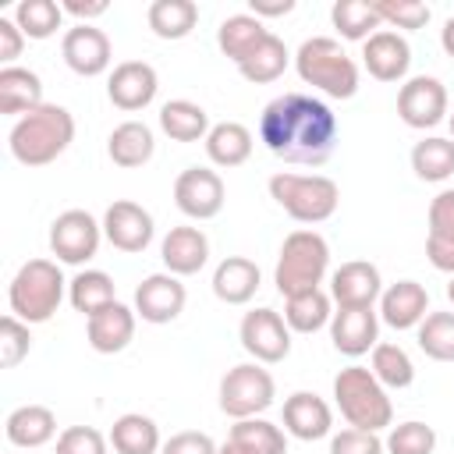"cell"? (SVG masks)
<instances>
[{
  "label": "cell",
  "instance_id": "1",
  "mask_svg": "<svg viewBox=\"0 0 454 454\" xmlns=\"http://www.w3.org/2000/svg\"><path fill=\"white\" fill-rule=\"evenodd\" d=\"M259 138L284 163L319 167L337 145V114L316 96L284 92L262 106Z\"/></svg>",
  "mask_w": 454,
  "mask_h": 454
},
{
  "label": "cell",
  "instance_id": "2",
  "mask_svg": "<svg viewBox=\"0 0 454 454\" xmlns=\"http://www.w3.org/2000/svg\"><path fill=\"white\" fill-rule=\"evenodd\" d=\"M71 142H74V117L67 106H57V103H43L32 114L18 117L7 135V149L21 167L53 163L57 156L67 153Z\"/></svg>",
  "mask_w": 454,
  "mask_h": 454
},
{
  "label": "cell",
  "instance_id": "3",
  "mask_svg": "<svg viewBox=\"0 0 454 454\" xmlns=\"http://www.w3.org/2000/svg\"><path fill=\"white\" fill-rule=\"evenodd\" d=\"M294 71L305 85L330 99H351L358 92V64L330 35H312L294 53Z\"/></svg>",
  "mask_w": 454,
  "mask_h": 454
},
{
  "label": "cell",
  "instance_id": "4",
  "mask_svg": "<svg viewBox=\"0 0 454 454\" xmlns=\"http://www.w3.org/2000/svg\"><path fill=\"white\" fill-rule=\"evenodd\" d=\"M71 280H64L60 266L53 259H28L11 287H7V305H11V316H18L21 323L35 326V323H46L53 319V312L60 309L64 301V291H67Z\"/></svg>",
  "mask_w": 454,
  "mask_h": 454
},
{
  "label": "cell",
  "instance_id": "5",
  "mask_svg": "<svg viewBox=\"0 0 454 454\" xmlns=\"http://www.w3.org/2000/svg\"><path fill=\"white\" fill-rule=\"evenodd\" d=\"M333 401L344 422L355 429L380 433L394 422V404L387 397V387L365 365H348L333 376Z\"/></svg>",
  "mask_w": 454,
  "mask_h": 454
},
{
  "label": "cell",
  "instance_id": "6",
  "mask_svg": "<svg viewBox=\"0 0 454 454\" xmlns=\"http://www.w3.org/2000/svg\"><path fill=\"white\" fill-rule=\"evenodd\" d=\"M270 199L298 223H323L340 206V188L326 174H291L280 170L270 177Z\"/></svg>",
  "mask_w": 454,
  "mask_h": 454
},
{
  "label": "cell",
  "instance_id": "7",
  "mask_svg": "<svg viewBox=\"0 0 454 454\" xmlns=\"http://www.w3.org/2000/svg\"><path fill=\"white\" fill-rule=\"evenodd\" d=\"M326 270H330L326 238L319 231H291L280 245L273 284L284 298H291V294H301V291H316L323 284Z\"/></svg>",
  "mask_w": 454,
  "mask_h": 454
},
{
  "label": "cell",
  "instance_id": "8",
  "mask_svg": "<svg viewBox=\"0 0 454 454\" xmlns=\"http://www.w3.org/2000/svg\"><path fill=\"white\" fill-rule=\"evenodd\" d=\"M277 397V383L270 376V369H262L259 362H241L234 369H227V376L220 380V411L238 419H255L262 415Z\"/></svg>",
  "mask_w": 454,
  "mask_h": 454
},
{
  "label": "cell",
  "instance_id": "9",
  "mask_svg": "<svg viewBox=\"0 0 454 454\" xmlns=\"http://www.w3.org/2000/svg\"><path fill=\"white\" fill-rule=\"evenodd\" d=\"M99 241H103V223L85 209H64L50 223V252L57 255V262L82 266L99 252Z\"/></svg>",
  "mask_w": 454,
  "mask_h": 454
},
{
  "label": "cell",
  "instance_id": "10",
  "mask_svg": "<svg viewBox=\"0 0 454 454\" xmlns=\"http://www.w3.org/2000/svg\"><path fill=\"white\" fill-rule=\"evenodd\" d=\"M238 337H241V348L259 365H277V362H284L291 355V326L273 309H252V312H245V319L238 326Z\"/></svg>",
  "mask_w": 454,
  "mask_h": 454
},
{
  "label": "cell",
  "instance_id": "11",
  "mask_svg": "<svg viewBox=\"0 0 454 454\" xmlns=\"http://www.w3.org/2000/svg\"><path fill=\"white\" fill-rule=\"evenodd\" d=\"M397 117L415 128H436L440 121H447V89L440 78L433 74H415L397 89Z\"/></svg>",
  "mask_w": 454,
  "mask_h": 454
},
{
  "label": "cell",
  "instance_id": "12",
  "mask_svg": "<svg viewBox=\"0 0 454 454\" xmlns=\"http://www.w3.org/2000/svg\"><path fill=\"white\" fill-rule=\"evenodd\" d=\"M223 199H227L223 177L209 167H188L174 181V206L188 220H213L223 209Z\"/></svg>",
  "mask_w": 454,
  "mask_h": 454
},
{
  "label": "cell",
  "instance_id": "13",
  "mask_svg": "<svg viewBox=\"0 0 454 454\" xmlns=\"http://www.w3.org/2000/svg\"><path fill=\"white\" fill-rule=\"evenodd\" d=\"M156 227H153V213L142 209L138 202L131 199H114L103 213V238L117 248V252H145L149 241H153Z\"/></svg>",
  "mask_w": 454,
  "mask_h": 454
},
{
  "label": "cell",
  "instance_id": "14",
  "mask_svg": "<svg viewBox=\"0 0 454 454\" xmlns=\"http://www.w3.org/2000/svg\"><path fill=\"white\" fill-rule=\"evenodd\" d=\"M383 294V277L369 259H348L330 273V298L337 309H372Z\"/></svg>",
  "mask_w": 454,
  "mask_h": 454
},
{
  "label": "cell",
  "instance_id": "15",
  "mask_svg": "<svg viewBox=\"0 0 454 454\" xmlns=\"http://www.w3.org/2000/svg\"><path fill=\"white\" fill-rule=\"evenodd\" d=\"M184 301H188V291L174 273H149L135 287V316H142L153 326L174 323L184 312Z\"/></svg>",
  "mask_w": 454,
  "mask_h": 454
},
{
  "label": "cell",
  "instance_id": "16",
  "mask_svg": "<svg viewBox=\"0 0 454 454\" xmlns=\"http://www.w3.org/2000/svg\"><path fill=\"white\" fill-rule=\"evenodd\" d=\"M60 57H64V64L74 74L96 78V74H103L110 67L114 46H110V35L103 28H96V25H74L60 39Z\"/></svg>",
  "mask_w": 454,
  "mask_h": 454
},
{
  "label": "cell",
  "instance_id": "17",
  "mask_svg": "<svg viewBox=\"0 0 454 454\" xmlns=\"http://www.w3.org/2000/svg\"><path fill=\"white\" fill-rule=\"evenodd\" d=\"M156 89H160V74L145 60H121L106 78V96L124 114L145 110L156 99Z\"/></svg>",
  "mask_w": 454,
  "mask_h": 454
},
{
  "label": "cell",
  "instance_id": "18",
  "mask_svg": "<svg viewBox=\"0 0 454 454\" xmlns=\"http://www.w3.org/2000/svg\"><path fill=\"white\" fill-rule=\"evenodd\" d=\"M362 64L376 82H401L411 67V46L401 32L380 28L362 43Z\"/></svg>",
  "mask_w": 454,
  "mask_h": 454
},
{
  "label": "cell",
  "instance_id": "19",
  "mask_svg": "<svg viewBox=\"0 0 454 454\" xmlns=\"http://www.w3.org/2000/svg\"><path fill=\"white\" fill-rule=\"evenodd\" d=\"M284 433H291L294 440H305V443L330 436L333 433L330 404L312 390H294L284 401Z\"/></svg>",
  "mask_w": 454,
  "mask_h": 454
},
{
  "label": "cell",
  "instance_id": "20",
  "mask_svg": "<svg viewBox=\"0 0 454 454\" xmlns=\"http://www.w3.org/2000/svg\"><path fill=\"white\" fill-rule=\"evenodd\" d=\"M330 340L340 355L358 358L380 344V312L372 309H337L330 319Z\"/></svg>",
  "mask_w": 454,
  "mask_h": 454
},
{
  "label": "cell",
  "instance_id": "21",
  "mask_svg": "<svg viewBox=\"0 0 454 454\" xmlns=\"http://www.w3.org/2000/svg\"><path fill=\"white\" fill-rule=\"evenodd\" d=\"M429 316V291L419 280H397L380 294V319L394 330H415Z\"/></svg>",
  "mask_w": 454,
  "mask_h": 454
},
{
  "label": "cell",
  "instance_id": "22",
  "mask_svg": "<svg viewBox=\"0 0 454 454\" xmlns=\"http://www.w3.org/2000/svg\"><path fill=\"white\" fill-rule=\"evenodd\" d=\"M160 259L167 273L174 277H192L209 262V238L199 227H170L167 238L160 241Z\"/></svg>",
  "mask_w": 454,
  "mask_h": 454
},
{
  "label": "cell",
  "instance_id": "23",
  "mask_svg": "<svg viewBox=\"0 0 454 454\" xmlns=\"http://www.w3.org/2000/svg\"><path fill=\"white\" fill-rule=\"evenodd\" d=\"M135 319H138L135 309H128V305H121V301H114V305H106L103 312L89 316V319H85L89 348L99 351V355H117V351H124V348L131 344V337H135Z\"/></svg>",
  "mask_w": 454,
  "mask_h": 454
},
{
  "label": "cell",
  "instance_id": "24",
  "mask_svg": "<svg viewBox=\"0 0 454 454\" xmlns=\"http://www.w3.org/2000/svg\"><path fill=\"white\" fill-rule=\"evenodd\" d=\"M426 259L433 262V270L454 277V188H443V192L429 202Z\"/></svg>",
  "mask_w": 454,
  "mask_h": 454
},
{
  "label": "cell",
  "instance_id": "25",
  "mask_svg": "<svg viewBox=\"0 0 454 454\" xmlns=\"http://www.w3.org/2000/svg\"><path fill=\"white\" fill-rule=\"evenodd\" d=\"M262 284V273L252 259L245 255H227L216 262L213 270V294L223 301V305H248L255 298Z\"/></svg>",
  "mask_w": 454,
  "mask_h": 454
},
{
  "label": "cell",
  "instance_id": "26",
  "mask_svg": "<svg viewBox=\"0 0 454 454\" xmlns=\"http://www.w3.org/2000/svg\"><path fill=\"white\" fill-rule=\"evenodd\" d=\"M43 106V78L32 67H0V114L25 117Z\"/></svg>",
  "mask_w": 454,
  "mask_h": 454
},
{
  "label": "cell",
  "instance_id": "27",
  "mask_svg": "<svg viewBox=\"0 0 454 454\" xmlns=\"http://www.w3.org/2000/svg\"><path fill=\"white\" fill-rule=\"evenodd\" d=\"M153 149H156V138H153V128L145 121H121L106 138L110 160L124 170L145 167L153 160Z\"/></svg>",
  "mask_w": 454,
  "mask_h": 454
},
{
  "label": "cell",
  "instance_id": "28",
  "mask_svg": "<svg viewBox=\"0 0 454 454\" xmlns=\"http://www.w3.org/2000/svg\"><path fill=\"white\" fill-rule=\"evenodd\" d=\"M4 436L14 443V447H43L50 443L57 433V415L46 408V404H21L7 415L4 422Z\"/></svg>",
  "mask_w": 454,
  "mask_h": 454
},
{
  "label": "cell",
  "instance_id": "29",
  "mask_svg": "<svg viewBox=\"0 0 454 454\" xmlns=\"http://www.w3.org/2000/svg\"><path fill=\"white\" fill-rule=\"evenodd\" d=\"M206 156L213 167H241L248 156H252V131L238 121H220L209 128L206 135Z\"/></svg>",
  "mask_w": 454,
  "mask_h": 454
},
{
  "label": "cell",
  "instance_id": "30",
  "mask_svg": "<svg viewBox=\"0 0 454 454\" xmlns=\"http://www.w3.org/2000/svg\"><path fill=\"white\" fill-rule=\"evenodd\" d=\"M110 447L117 454H160V447H163L160 426L149 415H142V411H128V415L114 419Z\"/></svg>",
  "mask_w": 454,
  "mask_h": 454
},
{
  "label": "cell",
  "instance_id": "31",
  "mask_svg": "<svg viewBox=\"0 0 454 454\" xmlns=\"http://www.w3.org/2000/svg\"><path fill=\"white\" fill-rule=\"evenodd\" d=\"M333 319V298L330 291L316 287V291H301L284 298V323L294 333H316Z\"/></svg>",
  "mask_w": 454,
  "mask_h": 454
},
{
  "label": "cell",
  "instance_id": "32",
  "mask_svg": "<svg viewBox=\"0 0 454 454\" xmlns=\"http://www.w3.org/2000/svg\"><path fill=\"white\" fill-rule=\"evenodd\" d=\"M160 128L174 142H206L209 135V114L192 99H170L160 106Z\"/></svg>",
  "mask_w": 454,
  "mask_h": 454
},
{
  "label": "cell",
  "instance_id": "33",
  "mask_svg": "<svg viewBox=\"0 0 454 454\" xmlns=\"http://www.w3.org/2000/svg\"><path fill=\"white\" fill-rule=\"evenodd\" d=\"M266 35H270V28L255 14H231L216 28V46L223 50V57H231L234 64H241Z\"/></svg>",
  "mask_w": 454,
  "mask_h": 454
},
{
  "label": "cell",
  "instance_id": "34",
  "mask_svg": "<svg viewBox=\"0 0 454 454\" xmlns=\"http://www.w3.org/2000/svg\"><path fill=\"white\" fill-rule=\"evenodd\" d=\"M287 64H291V53H287L284 39L270 32V35L238 64V71H241V78L252 82V85H270V82H277V78L284 74Z\"/></svg>",
  "mask_w": 454,
  "mask_h": 454
},
{
  "label": "cell",
  "instance_id": "35",
  "mask_svg": "<svg viewBox=\"0 0 454 454\" xmlns=\"http://www.w3.org/2000/svg\"><path fill=\"white\" fill-rule=\"evenodd\" d=\"M67 301H71L74 312H82L85 319L96 316V312H103L106 305L117 301L110 273H103V270H82V273H74V280L67 284Z\"/></svg>",
  "mask_w": 454,
  "mask_h": 454
},
{
  "label": "cell",
  "instance_id": "36",
  "mask_svg": "<svg viewBox=\"0 0 454 454\" xmlns=\"http://www.w3.org/2000/svg\"><path fill=\"white\" fill-rule=\"evenodd\" d=\"M145 18L160 39H184L199 25V4L195 0H153Z\"/></svg>",
  "mask_w": 454,
  "mask_h": 454
},
{
  "label": "cell",
  "instance_id": "37",
  "mask_svg": "<svg viewBox=\"0 0 454 454\" xmlns=\"http://www.w3.org/2000/svg\"><path fill=\"white\" fill-rule=\"evenodd\" d=\"M411 170L415 177L422 181H447L454 174V138H440V135H429L422 142L411 145Z\"/></svg>",
  "mask_w": 454,
  "mask_h": 454
},
{
  "label": "cell",
  "instance_id": "38",
  "mask_svg": "<svg viewBox=\"0 0 454 454\" xmlns=\"http://www.w3.org/2000/svg\"><path fill=\"white\" fill-rule=\"evenodd\" d=\"M330 21H333V28H337L344 39H351V43H365L369 35H376V32L383 28L376 7L365 4V0H337V4L330 7Z\"/></svg>",
  "mask_w": 454,
  "mask_h": 454
},
{
  "label": "cell",
  "instance_id": "39",
  "mask_svg": "<svg viewBox=\"0 0 454 454\" xmlns=\"http://www.w3.org/2000/svg\"><path fill=\"white\" fill-rule=\"evenodd\" d=\"M227 440H234V443H241V447H248L252 454H287V436H284V429L280 426H273V422H266V419H238L234 426H231V436Z\"/></svg>",
  "mask_w": 454,
  "mask_h": 454
},
{
  "label": "cell",
  "instance_id": "40",
  "mask_svg": "<svg viewBox=\"0 0 454 454\" xmlns=\"http://www.w3.org/2000/svg\"><path fill=\"white\" fill-rule=\"evenodd\" d=\"M14 21L25 39H50L64 25V7L57 0H21L14 7Z\"/></svg>",
  "mask_w": 454,
  "mask_h": 454
},
{
  "label": "cell",
  "instance_id": "41",
  "mask_svg": "<svg viewBox=\"0 0 454 454\" xmlns=\"http://www.w3.org/2000/svg\"><path fill=\"white\" fill-rule=\"evenodd\" d=\"M372 376L387 390H404L415 380V365H411V358H408V351L401 344H387L383 340V344L372 348Z\"/></svg>",
  "mask_w": 454,
  "mask_h": 454
},
{
  "label": "cell",
  "instance_id": "42",
  "mask_svg": "<svg viewBox=\"0 0 454 454\" xmlns=\"http://www.w3.org/2000/svg\"><path fill=\"white\" fill-rule=\"evenodd\" d=\"M419 348L433 362H454V312H429L419 326Z\"/></svg>",
  "mask_w": 454,
  "mask_h": 454
},
{
  "label": "cell",
  "instance_id": "43",
  "mask_svg": "<svg viewBox=\"0 0 454 454\" xmlns=\"http://www.w3.org/2000/svg\"><path fill=\"white\" fill-rule=\"evenodd\" d=\"M383 447H387V454H433V447H436V433H433V426L411 419V422L390 426Z\"/></svg>",
  "mask_w": 454,
  "mask_h": 454
},
{
  "label": "cell",
  "instance_id": "44",
  "mask_svg": "<svg viewBox=\"0 0 454 454\" xmlns=\"http://www.w3.org/2000/svg\"><path fill=\"white\" fill-rule=\"evenodd\" d=\"M32 351V333H28V323H21L18 316H4L0 319V365L4 369H14L28 358Z\"/></svg>",
  "mask_w": 454,
  "mask_h": 454
},
{
  "label": "cell",
  "instance_id": "45",
  "mask_svg": "<svg viewBox=\"0 0 454 454\" xmlns=\"http://www.w3.org/2000/svg\"><path fill=\"white\" fill-rule=\"evenodd\" d=\"M372 7L380 14V21L390 28H426V21L433 14L429 4H422V0H372Z\"/></svg>",
  "mask_w": 454,
  "mask_h": 454
},
{
  "label": "cell",
  "instance_id": "46",
  "mask_svg": "<svg viewBox=\"0 0 454 454\" xmlns=\"http://www.w3.org/2000/svg\"><path fill=\"white\" fill-rule=\"evenodd\" d=\"M110 436H103L92 426H67L57 436V454H106Z\"/></svg>",
  "mask_w": 454,
  "mask_h": 454
},
{
  "label": "cell",
  "instance_id": "47",
  "mask_svg": "<svg viewBox=\"0 0 454 454\" xmlns=\"http://www.w3.org/2000/svg\"><path fill=\"white\" fill-rule=\"evenodd\" d=\"M383 450L387 447H383L380 433H365V429H355V426L330 436V454H383Z\"/></svg>",
  "mask_w": 454,
  "mask_h": 454
},
{
  "label": "cell",
  "instance_id": "48",
  "mask_svg": "<svg viewBox=\"0 0 454 454\" xmlns=\"http://www.w3.org/2000/svg\"><path fill=\"white\" fill-rule=\"evenodd\" d=\"M220 447L206 436V433H199V429H181V433H174L163 447H160V454H216Z\"/></svg>",
  "mask_w": 454,
  "mask_h": 454
},
{
  "label": "cell",
  "instance_id": "49",
  "mask_svg": "<svg viewBox=\"0 0 454 454\" xmlns=\"http://www.w3.org/2000/svg\"><path fill=\"white\" fill-rule=\"evenodd\" d=\"M25 50V32L18 28L14 18H0V60L4 67H11Z\"/></svg>",
  "mask_w": 454,
  "mask_h": 454
},
{
  "label": "cell",
  "instance_id": "50",
  "mask_svg": "<svg viewBox=\"0 0 454 454\" xmlns=\"http://www.w3.org/2000/svg\"><path fill=\"white\" fill-rule=\"evenodd\" d=\"M64 7V14H71V18H78V25H89L92 18H99V14H106L110 11V4L106 0H64L60 4Z\"/></svg>",
  "mask_w": 454,
  "mask_h": 454
},
{
  "label": "cell",
  "instance_id": "51",
  "mask_svg": "<svg viewBox=\"0 0 454 454\" xmlns=\"http://www.w3.org/2000/svg\"><path fill=\"white\" fill-rule=\"evenodd\" d=\"M294 11V0H248V14H255L259 21L262 18H284Z\"/></svg>",
  "mask_w": 454,
  "mask_h": 454
},
{
  "label": "cell",
  "instance_id": "52",
  "mask_svg": "<svg viewBox=\"0 0 454 454\" xmlns=\"http://www.w3.org/2000/svg\"><path fill=\"white\" fill-rule=\"evenodd\" d=\"M440 46H443L447 57H454V18L443 21V28H440Z\"/></svg>",
  "mask_w": 454,
  "mask_h": 454
},
{
  "label": "cell",
  "instance_id": "53",
  "mask_svg": "<svg viewBox=\"0 0 454 454\" xmlns=\"http://www.w3.org/2000/svg\"><path fill=\"white\" fill-rule=\"evenodd\" d=\"M216 454H252V450H248V447H241V443H234V440H227Z\"/></svg>",
  "mask_w": 454,
  "mask_h": 454
},
{
  "label": "cell",
  "instance_id": "54",
  "mask_svg": "<svg viewBox=\"0 0 454 454\" xmlns=\"http://www.w3.org/2000/svg\"><path fill=\"white\" fill-rule=\"evenodd\" d=\"M447 298H450V305H454V277H450V284H447Z\"/></svg>",
  "mask_w": 454,
  "mask_h": 454
},
{
  "label": "cell",
  "instance_id": "55",
  "mask_svg": "<svg viewBox=\"0 0 454 454\" xmlns=\"http://www.w3.org/2000/svg\"><path fill=\"white\" fill-rule=\"evenodd\" d=\"M447 124H450V138H454V114H447Z\"/></svg>",
  "mask_w": 454,
  "mask_h": 454
}]
</instances>
